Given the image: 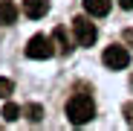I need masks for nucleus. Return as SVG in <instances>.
<instances>
[{
	"instance_id": "obj_1",
	"label": "nucleus",
	"mask_w": 133,
	"mask_h": 131,
	"mask_svg": "<svg viewBox=\"0 0 133 131\" xmlns=\"http://www.w3.org/2000/svg\"><path fill=\"white\" fill-rule=\"evenodd\" d=\"M66 117H70L72 125H84L96 117V105L87 93H75L70 102H66Z\"/></svg>"
},
{
	"instance_id": "obj_2",
	"label": "nucleus",
	"mask_w": 133,
	"mask_h": 131,
	"mask_svg": "<svg viewBox=\"0 0 133 131\" xmlns=\"http://www.w3.org/2000/svg\"><path fill=\"white\" fill-rule=\"evenodd\" d=\"M55 50H58V47H55V38H52V35H32L29 44H26V55H29V58H38V61L52 58Z\"/></svg>"
},
{
	"instance_id": "obj_3",
	"label": "nucleus",
	"mask_w": 133,
	"mask_h": 131,
	"mask_svg": "<svg viewBox=\"0 0 133 131\" xmlns=\"http://www.w3.org/2000/svg\"><path fill=\"white\" fill-rule=\"evenodd\" d=\"M72 32H75V41L81 44V47H90V44H96V38H98L96 24H90V18H84V15L72 18Z\"/></svg>"
},
{
	"instance_id": "obj_4",
	"label": "nucleus",
	"mask_w": 133,
	"mask_h": 131,
	"mask_svg": "<svg viewBox=\"0 0 133 131\" xmlns=\"http://www.w3.org/2000/svg\"><path fill=\"white\" fill-rule=\"evenodd\" d=\"M101 61L107 64L110 70H124L127 64H130V53H127L124 47H119V44H113V47H107V50H104Z\"/></svg>"
},
{
	"instance_id": "obj_5",
	"label": "nucleus",
	"mask_w": 133,
	"mask_h": 131,
	"mask_svg": "<svg viewBox=\"0 0 133 131\" xmlns=\"http://www.w3.org/2000/svg\"><path fill=\"white\" fill-rule=\"evenodd\" d=\"M46 12H49V0H23V15L26 18L38 20V18H43Z\"/></svg>"
},
{
	"instance_id": "obj_6",
	"label": "nucleus",
	"mask_w": 133,
	"mask_h": 131,
	"mask_svg": "<svg viewBox=\"0 0 133 131\" xmlns=\"http://www.w3.org/2000/svg\"><path fill=\"white\" fill-rule=\"evenodd\" d=\"M17 20V6L12 0H0V26H12Z\"/></svg>"
},
{
	"instance_id": "obj_7",
	"label": "nucleus",
	"mask_w": 133,
	"mask_h": 131,
	"mask_svg": "<svg viewBox=\"0 0 133 131\" xmlns=\"http://www.w3.org/2000/svg\"><path fill=\"white\" fill-rule=\"evenodd\" d=\"M81 3H84L87 15H93V18H104V15L110 12V3H113V0H81Z\"/></svg>"
},
{
	"instance_id": "obj_8",
	"label": "nucleus",
	"mask_w": 133,
	"mask_h": 131,
	"mask_svg": "<svg viewBox=\"0 0 133 131\" xmlns=\"http://www.w3.org/2000/svg\"><path fill=\"white\" fill-rule=\"evenodd\" d=\"M52 38H55V47H58V53H70L72 47H70V38H66V29L64 26H58L55 32H52Z\"/></svg>"
},
{
	"instance_id": "obj_9",
	"label": "nucleus",
	"mask_w": 133,
	"mask_h": 131,
	"mask_svg": "<svg viewBox=\"0 0 133 131\" xmlns=\"http://www.w3.org/2000/svg\"><path fill=\"white\" fill-rule=\"evenodd\" d=\"M23 117H26L29 122H41V119H43V108L32 102V105H26V108H23Z\"/></svg>"
},
{
	"instance_id": "obj_10",
	"label": "nucleus",
	"mask_w": 133,
	"mask_h": 131,
	"mask_svg": "<svg viewBox=\"0 0 133 131\" xmlns=\"http://www.w3.org/2000/svg\"><path fill=\"white\" fill-rule=\"evenodd\" d=\"M20 114H23V111H20L15 102H6V105H3V119H6V122H15Z\"/></svg>"
},
{
	"instance_id": "obj_11",
	"label": "nucleus",
	"mask_w": 133,
	"mask_h": 131,
	"mask_svg": "<svg viewBox=\"0 0 133 131\" xmlns=\"http://www.w3.org/2000/svg\"><path fill=\"white\" fill-rule=\"evenodd\" d=\"M15 90V84L9 82V79H3V76H0V99H9V93Z\"/></svg>"
},
{
	"instance_id": "obj_12",
	"label": "nucleus",
	"mask_w": 133,
	"mask_h": 131,
	"mask_svg": "<svg viewBox=\"0 0 133 131\" xmlns=\"http://www.w3.org/2000/svg\"><path fill=\"white\" fill-rule=\"evenodd\" d=\"M124 117H127V125L133 128V102H130V105H124Z\"/></svg>"
},
{
	"instance_id": "obj_13",
	"label": "nucleus",
	"mask_w": 133,
	"mask_h": 131,
	"mask_svg": "<svg viewBox=\"0 0 133 131\" xmlns=\"http://www.w3.org/2000/svg\"><path fill=\"white\" fill-rule=\"evenodd\" d=\"M119 6L122 9H133V0H119Z\"/></svg>"
}]
</instances>
